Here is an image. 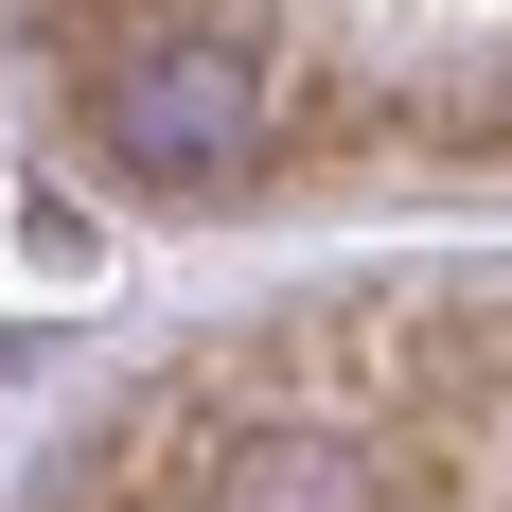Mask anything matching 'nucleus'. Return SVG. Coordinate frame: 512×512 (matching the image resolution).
Returning a JSON list of instances; mask_svg holds the SVG:
<instances>
[{
    "label": "nucleus",
    "mask_w": 512,
    "mask_h": 512,
    "mask_svg": "<svg viewBox=\"0 0 512 512\" xmlns=\"http://www.w3.org/2000/svg\"><path fill=\"white\" fill-rule=\"evenodd\" d=\"M318 354L389 424V512H512V301H407Z\"/></svg>",
    "instance_id": "nucleus-1"
},
{
    "label": "nucleus",
    "mask_w": 512,
    "mask_h": 512,
    "mask_svg": "<svg viewBox=\"0 0 512 512\" xmlns=\"http://www.w3.org/2000/svg\"><path fill=\"white\" fill-rule=\"evenodd\" d=\"M89 142L159 195H212V177H265L283 159V53L248 18H195V0H142L124 36H89Z\"/></svg>",
    "instance_id": "nucleus-2"
}]
</instances>
